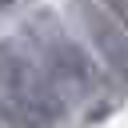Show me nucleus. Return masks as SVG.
Returning a JSON list of instances; mask_svg holds the SVG:
<instances>
[{"instance_id": "obj_1", "label": "nucleus", "mask_w": 128, "mask_h": 128, "mask_svg": "<svg viewBox=\"0 0 128 128\" xmlns=\"http://www.w3.org/2000/svg\"><path fill=\"white\" fill-rule=\"evenodd\" d=\"M20 36L32 44V52L40 56V64L48 68V76L60 84V92L72 100V104H92V100H104L108 88L116 84L112 72L100 64V56L88 48V40H76L60 12L56 8H36Z\"/></svg>"}, {"instance_id": "obj_2", "label": "nucleus", "mask_w": 128, "mask_h": 128, "mask_svg": "<svg viewBox=\"0 0 128 128\" xmlns=\"http://www.w3.org/2000/svg\"><path fill=\"white\" fill-rule=\"evenodd\" d=\"M0 96L16 108L24 128H64L72 112V100L60 92L20 32L0 40Z\"/></svg>"}, {"instance_id": "obj_3", "label": "nucleus", "mask_w": 128, "mask_h": 128, "mask_svg": "<svg viewBox=\"0 0 128 128\" xmlns=\"http://www.w3.org/2000/svg\"><path fill=\"white\" fill-rule=\"evenodd\" d=\"M72 20L80 24L88 48L100 56V64L112 72V80L128 92V28L100 4V0H68Z\"/></svg>"}, {"instance_id": "obj_4", "label": "nucleus", "mask_w": 128, "mask_h": 128, "mask_svg": "<svg viewBox=\"0 0 128 128\" xmlns=\"http://www.w3.org/2000/svg\"><path fill=\"white\" fill-rule=\"evenodd\" d=\"M100 4H104V8H108V12H112L124 28H128V0H100Z\"/></svg>"}, {"instance_id": "obj_5", "label": "nucleus", "mask_w": 128, "mask_h": 128, "mask_svg": "<svg viewBox=\"0 0 128 128\" xmlns=\"http://www.w3.org/2000/svg\"><path fill=\"white\" fill-rule=\"evenodd\" d=\"M8 4H12V0H0V12H4V8H8Z\"/></svg>"}]
</instances>
